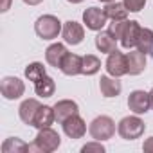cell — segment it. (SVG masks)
<instances>
[{
	"label": "cell",
	"mask_w": 153,
	"mask_h": 153,
	"mask_svg": "<svg viewBox=\"0 0 153 153\" xmlns=\"http://www.w3.org/2000/svg\"><path fill=\"white\" fill-rule=\"evenodd\" d=\"M140 25L135 20H119V22H112L108 31L121 42V45L124 49H133L137 47V40L140 34Z\"/></svg>",
	"instance_id": "cell-1"
},
{
	"label": "cell",
	"mask_w": 153,
	"mask_h": 153,
	"mask_svg": "<svg viewBox=\"0 0 153 153\" xmlns=\"http://www.w3.org/2000/svg\"><path fill=\"white\" fill-rule=\"evenodd\" d=\"M61 144V137L56 130L49 128H42L34 139L33 144H29V151H38V153H52L59 148Z\"/></svg>",
	"instance_id": "cell-2"
},
{
	"label": "cell",
	"mask_w": 153,
	"mask_h": 153,
	"mask_svg": "<svg viewBox=\"0 0 153 153\" xmlns=\"http://www.w3.org/2000/svg\"><path fill=\"white\" fill-rule=\"evenodd\" d=\"M61 31H63V25L59 18L54 15H43L34 22V33L42 40H54L61 34Z\"/></svg>",
	"instance_id": "cell-3"
},
{
	"label": "cell",
	"mask_w": 153,
	"mask_h": 153,
	"mask_svg": "<svg viewBox=\"0 0 153 153\" xmlns=\"http://www.w3.org/2000/svg\"><path fill=\"white\" fill-rule=\"evenodd\" d=\"M144 131H146V124H144V121L137 114L135 115L123 117L119 121V124H117V133L124 140H135V139L142 137Z\"/></svg>",
	"instance_id": "cell-4"
},
{
	"label": "cell",
	"mask_w": 153,
	"mask_h": 153,
	"mask_svg": "<svg viewBox=\"0 0 153 153\" xmlns=\"http://www.w3.org/2000/svg\"><path fill=\"white\" fill-rule=\"evenodd\" d=\"M88 133L94 140H108L115 135V121L108 115H99L90 123Z\"/></svg>",
	"instance_id": "cell-5"
},
{
	"label": "cell",
	"mask_w": 153,
	"mask_h": 153,
	"mask_svg": "<svg viewBox=\"0 0 153 153\" xmlns=\"http://www.w3.org/2000/svg\"><path fill=\"white\" fill-rule=\"evenodd\" d=\"M0 92L7 101H15L20 99L25 92V85L20 78H15V76H6L0 81Z\"/></svg>",
	"instance_id": "cell-6"
},
{
	"label": "cell",
	"mask_w": 153,
	"mask_h": 153,
	"mask_svg": "<svg viewBox=\"0 0 153 153\" xmlns=\"http://www.w3.org/2000/svg\"><path fill=\"white\" fill-rule=\"evenodd\" d=\"M106 72L114 78H123V76L128 74V61H126V54L121 52V51H114L108 54V59H106Z\"/></svg>",
	"instance_id": "cell-7"
},
{
	"label": "cell",
	"mask_w": 153,
	"mask_h": 153,
	"mask_svg": "<svg viewBox=\"0 0 153 153\" xmlns=\"http://www.w3.org/2000/svg\"><path fill=\"white\" fill-rule=\"evenodd\" d=\"M106 22H108V16L101 7H88L83 11V24L90 31H101L106 25Z\"/></svg>",
	"instance_id": "cell-8"
},
{
	"label": "cell",
	"mask_w": 153,
	"mask_h": 153,
	"mask_svg": "<svg viewBox=\"0 0 153 153\" xmlns=\"http://www.w3.org/2000/svg\"><path fill=\"white\" fill-rule=\"evenodd\" d=\"M128 108L133 114H137V115L146 114L151 108L149 92H144V90H133V92H130V96H128Z\"/></svg>",
	"instance_id": "cell-9"
},
{
	"label": "cell",
	"mask_w": 153,
	"mask_h": 153,
	"mask_svg": "<svg viewBox=\"0 0 153 153\" xmlns=\"http://www.w3.org/2000/svg\"><path fill=\"white\" fill-rule=\"evenodd\" d=\"M61 36H63L65 43H68V45H79L85 40V29H83L81 24L74 22V20H68V22L63 24Z\"/></svg>",
	"instance_id": "cell-10"
},
{
	"label": "cell",
	"mask_w": 153,
	"mask_h": 153,
	"mask_svg": "<svg viewBox=\"0 0 153 153\" xmlns=\"http://www.w3.org/2000/svg\"><path fill=\"white\" fill-rule=\"evenodd\" d=\"M63 131L68 139H81L87 133V123L79 117V114H76L63 123Z\"/></svg>",
	"instance_id": "cell-11"
},
{
	"label": "cell",
	"mask_w": 153,
	"mask_h": 153,
	"mask_svg": "<svg viewBox=\"0 0 153 153\" xmlns=\"http://www.w3.org/2000/svg\"><path fill=\"white\" fill-rule=\"evenodd\" d=\"M78 112H79V106L72 99H61V101H58L54 105V115H56V121L59 124H63L68 117L76 115Z\"/></svg>",
	"instance_id": "cell-12"
},
{
	"label": "cell",
	"mask_w": 153,
	"mask_h": 153,
	"mask_svg": "<svg viewBox=\"0 0 153 153\" xmlns=\"http://www.w3.org/2000/svg\"><path fill=\"white\" fill-rule=\"evenodd\" d=\"M59 70L65 76H78L83 70V56L79 54H74V52H67V56L61 61Z\"/></svg>",
	"instance_id": "cell-13"
},
{
	"label": "cell",
	"mask_w": 153,
	"mask_h": 153,
	"mask_svg": "<svg viewBox=\"0 0 153 153\" xmlns=\"http://www.w3.org/2000/svg\"><path fill=\"white\" fill-rule=\"evenodd\" d=\"M99 90L103 94V97H117L123 90V85L119 81V78H114V76H101L99 79Z\"/></svg>",
	"instance_id": "cell-14"
},
{
	"label": "cell",
	"mask_w": 153,
	"mask_h": 153,
	"mask_svg": "<svg viewBox=\"0 0 153 153\" xmlns=\"http://www.w3.org/2000/svg\"><path fill=\"white\" fill-rule=\"evenodd\" d=\"M126 61H128V74L130 76H139L146 68V54L140 52L139 49L137 51L130 49V52L126 54Z\"/></svg>",
	"instance_id": "cell-15"
},
{
	"label": "cell",
	"mask_w": 153,
	"mask_h": 153,
	"mask_svg": "<svg viewBox=\"0 0 153 153\" xmlns=\"http://www.w3.org/2000/svg\"><path fill=\"white\" fill-rule=\"evenodd\" d=\"M40 106H42V103L38 99H25L20 105V108H18V115H20L22 123L27 124V126H33L34 117H36V112L40 110Z\"/></svg>",
	"instance_id": "cell-16"
},
{
	"label": "cell",
	"mask_w": 153,
	"mask_h": 153,
	"mask_svg": "<svg viewBox=\"0 0 153 153\" xmlns=\"http://www.w3.org/2000/svg\"><path fill=\"white\" fill-rule=\"evenodd\" d=\"M117 38L110 31H99L96 34V49L103 54H110L117 49Z\"/></svg>",
	"instance_id": "cell-17"
},
{
	"label": "cell",
	"mask_w": 153,
	"mask_h": 153,
	"mask_svg": "<svg viewBox=\"0 0 153 153\" xmlns=\"http://www.w3.org/2000/svg\"><path fill=\"white\" fill-rule=\"evenodd\" d=\"M67 52H68V51H67V47H65L63 43H52V45H49L47 51H45V61H47L51 67L59 68L63 58L67 56Z\"/></svg>",
	"instance_id": "cell-18"
},
{
	"label": "cell",
	"mask_w": 153,
	"mask_h": 153,
	"mask_svg": "<svg viewBox=\"0 0 153 153\" xmlns=\"http://www.w3.org/2000/svg\"><path fill=\"white\" fill-rule=\"evenodd\" d=\"M56 121V115H54V106H47V105H42L40 110L36 112V117H34V123L33 126L42 130V128H49L52 123Z\"/></svg>",
	"instance_id": "cell-19"
},
{
	"label": "cell",
	"mask_w": 153,
	"mask_h": 153,
	"mask_svg": "<svg viewBox=\"0 0 153 153\" xmlns=\"http://www.w3.org/2000/svg\"><path fill=\"white\" fill-rule=\"evenodd\" d=\"M105 13H106V16H108V20H112V22H119V20H126L128 18V9H126V6L124 4H121V2H108L106 6H105Z\"/></svg>",
	"instance_id": "cell-20"
},
{
	"label": "cell",
	"mask_w": 153,
	"mask_h": 153,
	"mask_svg": "<svg viewBox=\"0 0 153 153\" xmlns=\"http://www.w3.org/2000/svg\"><path fill=\"white\" fill-rule=\"evenodd\" d=\"M137 49L140 52H144L146 56L153 58V31L151 29H148V27L140 29L139 40H137Z\"/></svg>",
	"instance_id": "cell-21"
},
{
	"label": "cell",
	"mask_w": 153,
	"mask_h": 153,
	"mask_svg": "<svg viewBox=\"0 0 153 153\" xmlns=\"http://www.w3.org/2000/svg\"><path fill=\"white\" fill-rule=\"evenodd\" d=\"M34 92H36L38 97H51V96H54V92H56L54 79L49 78V76H43L42 79H38L34 83Z\"/></svg>",
	"instance_id": "cell-22"
},
{
	"label": "cell",
	"mask_w": 153,
	"mask_h": 153,
	"mask_svg": "<svg viewBox=\"0 0 153 153\" xmlns=\"http://www.w3.org/2000/svg\"><path fill=\"white\" fill-rule=\"evenodd\" d=\"M2 151L4 153H24V151H29V144L24 142L18 137H9V139L4 140Z\"/></svg>",
	"instance_id": "cell-23"
},
{
	"label": "cell",
	"mask_w": 153,
	"mask_h": 153,
	"mask_svg": "<svg viewBox=\"0 0 153 153\" xmlns=\"http://www.w3.org/2000/svg\"><path fill=\"white\" fill-rule=\"evenodd\" d=\"M99 68H101V59L96 54L83 56V70H81L83 76H94L99 72Z\"/></svg>",
	"instance_id": "cell-24"
},
{
	"label": "cell",
	"mask_w": 153,
	"mask_h": 153,
	"mask_svg": "<svg viewBox=\"0 0 153 153\" xmlns=\"http://www.w3.org/2000/svg\"><path fill=\"white\" fill-rule=\"evenodd\" d=\"M43 76H47V70H45L43 63H40V61H33V63H29V65L25 67V78H27L29 81L36 83L38 79L43 78Z\"/></svg>",
	"instance_id": "cell-25"
},
{
	"label": "cell",
	"mask_w": 153,
	"mask_h": 153,
	"mask_svg": "<svg viewBox=\"0 0 153 153\" xmlns=\"http://www.w3.org/2000/svg\"><path fill=\"white\" fill-rule=\"evenodd\" d=\"M123 4L126 6V9L130 13H139L144 9L146 6V0H123Z\"/></svg>",
	"instance_id": "cell-26"
},
{
	"label": "cell",
	"mask_w": 153,
	"mask_h": 153,
	"mask_svg": "<svg viewBox=\"0 0 153 153\" xmlns=\"http://www.w3.org/2000/svg\"><path fill=\"white\" fill-rule=\"evenodd\" d=\"M83 153H105V146L101 144V140H94V142H88L81 148Z\"/></svg>",
	"instance_id": "cell-27"
},
{
	"label": "cell",
	"mask_w": 153,
	"mask_h": 153,
	"mask_svg": "<svg viewBox=\"0 0 153 153\" xmlns=\"http://www.w3.org/2000/svg\"><path fill=\"white\" fill-rule=\"evenodd\" d=\"M142 149H144L146 153H153V137H149V139H146V140H144Z\"/></svg>",
	"instance_id": "cell-28"
},
{
	"label": "cell",
	"mask_w": 153,
	"mask_h": 153,
	"mask_svg": "<svg viewBox=\"0 0 153 153\" xmlns=\"http://www.w3.org/2000/svg\"><path fill=\"white\" fill-rule=\"evenodd\" d=\"M24 4H27V6H38V4H42L43 0H22Z\"/></svg>",
	"instance_id": "cell-29"
},
{
	"label": "cell",
	"mask_w": 153,
	"mask_h": 153,
	"mask_svg": "<svg viewBox=\"0 0 153 153\" xmlns=\"http://www.w3.org/2000/svg\"><path fill=\"white\" fill-rule=\"evenodd\" d=\"M9 6H11V0H4V4H2V9H0V11H2V13H6V11L9 9Z\"/></svg>",
	"instance_id": "cell-30"
},
{
	"label": "cell",
	"mask_w": 153,
	"mask_h": 153,
	"mask_svg": "<svg viewBox=\"0 0 153 153\" xmlns=\"http://www.w3.org/2000/svg\"><path fill=\"white\" fill-rule=\"evenodd\" d=\"M67 2H70V4H81L83 0H67Z\"/></svg>",
	"instance_id": "cell-31"
},
{
	"label": "cell",
	"mask_w": 153,
	"mask_h": 153,
	"mask_svg": "<svg viewBox=\"0 0 153 153\" xmlns=\"http://www.w3.org/2000/svg\"><path fill=\"white\" fill-rule=\"evenodd\" d=\"M149 99H151V108H153V88L149 90Z\"/></svg>",
	"instance_id": "cell-32"
},
{
	"label": "cell",
	"mask_w": 153,
	"mask_h": 153,
	"mask_svg": "<svg viewBox=\"0 0 153 153\" xmlns=\"http://www.w3.org/2000/svg\"><path fill=\"white\" fill-rule=\"evenodd\" d=\"M99 2H103V4H108V2H115V0H99Z\"/></svg>",
	"instance_id": "cell-33"
}]
</instances>
